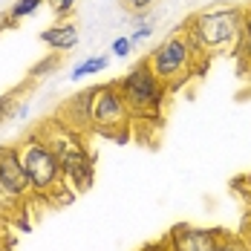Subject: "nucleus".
<instances>
[{
	"instance_id": "3",
	"label": "nucleus",
	"mask_w": 251,
	"mask_h": 251,
	"mask_svg": "<svg viewBox=\"0 0 251 251\" xmlns=\"http://www.w3.org/2000/svg\"><path fill=\"white\" fill-rule=\"evenodd\" d=\"M130 107L125 104L116 81L113 84H101L96 104H93V130L104 133L110 139H116L119 145H127L130 139Z\"/></svg>"
},
{
	"instance_id": "21",
	"label": "nucleus",
	"mask_w": 251,
	"mask_h": 251,
	"mask_svg": "<svg viewBox=\"0 0 251 251\" xmlns=\"http://www.w3.org/2000/svg\"><path fill=\"white\" fill-rule=\"evenodd\" d=\"M26 113H29V104H18L12 116H15V119H26Z\"/></svg>"
},
{
	"instance_id": "20",
	"label": "nucleus",
	"mask_w": 251,
	"mask_h": 251,
	"mask_svg": "<svg viewBox=\"0 0 251 251\" xmlns=\"http://www.w3.org/2000/svg\"><path fill=\"white\" fill-rule=\"evenodd\" d=\"M243 35H246V44H249V50H251V12L243 15Z\"/></svg>"
},
{
	"instance_id": "17",
	"label": "nucleus",
	"mask_w": 251,
	"mask_h": 251,
	"mask_svg": "<svg viewBox=\"0 0 251 251\" xmlns=\"http://www.w3.org/2000/svg\"><path fill=\"white\" fill-rule=\"evenodd\" d=\"M50 3H52V9H55L58 18H64V15H70L75 9V0H50Z\"/></svg>"
},
{
	"instance_id": "7",
	"label": "nucleus",
	"mask_w": 251,
	"mask_h": 251,
	"mask_svg": "<svg viewBox=\"0 0 251 251\" xmlns=\"http://www.w3.org/2000/svg\"><path fill=\"white\" fill-rule=\"evenodd\" d=\"M96 96H99V87H90V90L75 93L73 99H67L61 104V110H58L55 119H61L67 127H73L78 133L93 130V104H96Z\"/></svg>"
},
{
	"instance_id": "15",
	"label": "nucleus",
	"mask_w": 251,
	"mask_h": 251,
	"mask_svg": "<svg viewBox=\"0 0 251 251\" xmlns=\"http://www.w3.org/2000/svg\"><path fill=\"white\" fill-rule=\"evenodd\" d=\"M130 50H133V41H130V38H116V41H113V55H116V58H127Z\"/></svg>"
},
{
	"instance_id": "24",
	"label": "nucleus",
	"mask_w": 251,
	"mask_h": 251,
	"mask_svg": "<svg viewBox=\"0 0 251 251\" xmlns=\"http://www.w3.org/2000/svg\"><path fill=\"white\" fill-rule=\"evenodd\" d=\"M0 251H6V249H3V246H0Z\"/></svg>"
},
{
	"instance_id": "16",
	"label": "nucleus",
	"mask_w": 251,
	"mask_h": 251,
	"mask_svg": "<svg viewBox=\"0 0 251 251\" xmlns=\"http://www.w3.org/2000/svg\"><path fill=\"white\" fill-rule=\"evenodd\" d=\"M15 93H18V90L6 93V96L0 99V119H3V116H12V113H15Z\"/></svg>"
},
{
	"instance_id": "6",
	"label": "nucleus",
	"mask_w": 251,
	"mask_h": 251,
	"mask_svg": "<svg viewBox=\"0 0 251 251\" xmlns=\"http://www.w3.org/2000/svg\"><path fill=\"white\" fill-rule=\"evenodd\" d=\"M148 64H151L153 75L159 78L162 84L176 81V78L188 70V64H191V44H188V38H182V35L168 38L165 44H159L153 50Z\"/></svg>"
},
{
	"instance_id": "19",
	"label": "nucleus",
	"mask_w": 251,
	"mask_h": 251,
	"mask_svg": "<svg viewBox=\"0 0 251 251\" xmlns=\"http://www.w3.org/2000/svg\"><path fill=\"white\" fill-rule=\"evenodd\" d=\"M153 29L151 26H142V29H136V32H133V35H130V41H133V47H136V44H139V41H145V38H148V35H151Z\"/></svg>"
},
{
	"instance_id": "18",
	"label": "nucleus",
	"mask_w": 251,
	"mask_h": 251,
	"mask_svg": "<svg viewBox=\"0 0 251 251\" xmlns=\"http://www.w3.org/2000/svg\"><path fill=\"white\" fill-rule=\"evenodd\" d=\"M127 9H133V12H145V9H151L153 0H125Z\"/></svg>"
},
{
	"instance_id": "5",
	"label": "nucleus",
	"mask_w": 251,
	"mask_h": 251,
	"mask_svg": "<svg viewBox=\"0 0 251 251\" xmlns=\"http://www.w3.org/2000/svg\"><path fill=\"white\" fill-rule=\"evenodd\" d=\"M243 35V15L237 9H220V12H205L191 26V38L197 47L211 50H226L228 44H237Z\"/></svg>"
},
{
	"instance_id": "25",
	"label": "nucleus",
	"mask_w": 251,
	"mask_h": 251,
	"mask_svg": "<svg viewBox=\"0 0 251 251\" xmlns=\"http://www.w3.org/2000/svg\"><path fill=\"white\" fill-rule=\"evenodd\" d=\"M168 251H171V249H168Z\"/></svg>"
},
{
	"instance_id": "4",
	"label": "nucleus",
	"mask_w": 251,
	"mask_h": 251,
	"mask_svg": "<svg viewBox=\"0 0 251 251\" xmlns=\"http://www.w3.org/2000/svg\"><path fill=\"white\" fill-rule=\"evenodd\" d=\"M116 87H119V93H122V99H125L133 116L136 113L139 116H153L162 107V99H165V87L153 75L148 61L139 64L136 70H130L122 81H116Z\"/></svg>"
},
{
	"instance_id": "14",
	"label": "nucleus",
	"mask_w": 251,
	"mask_h": 251,
	"mask_svg": "<svg viewBox=\"0 0 251 251\" xmlns=\"http://www.w3.org/2000/svg\"><path fill=\"white\" fill-rule=\"evenodd\" d=\"M58 64H61V58H58V52H55V55H47L44 61H38V64H35L32 70H29V81H38V78H47V75L52 73V70L58 67Z\"/></svg>"
},
{
	"instance_id": "23",
	"label": "nucleus",
	"mask_w": 251,
	"mask_h": 251,
	"mask_svg": "<svg viewBox=\"0 0 251 251\" xmlns=\"http://www.w3.org/2000/svg\"><path fill=\"white\" fill-rule=\"evenodd\" d=\"M0 223H6V220H3V214H0Z\"/></svg>"
},
{
	"instance_id": "9",
	"label": "nucleus",
	"mask_w": 251,
	"mask_h": 251,
	"mask_svg": "<svg viewBox=\"0 0 251 251\" xmlns=\"http://www.w3.org/2000/svg\"><path fill=\"white\" fill-rule=\"evenodd\" d=\"M0 182L6 188H12L15 194H21V197H29L32 194V182L26 176V168H24V162H21L18 145H3L0 148Z\"/></svg>"
},
{
	"instance_id": "12",
	"label": "nucleus",
	"mask_w": 251,
	"mask_h": 251,
	"mask_svg": "<svg viewBox=\"0 0 251 251\" xmlns=\"http://www.w3.org/2000/svg\"><path fill=\"white\" fill-rule=\"evenodd\" d=\"M41 3L44 0H18L12 9H9V21H21V18H29V15H35L38 9H41Z\"/></svg>"
},
{
	"instance_id": "1",
	"label": "nucleus",
	"mask_w": 251,
	"mask_h": 251,
	"mask_svg": "<svg viewBox=\"0 0 251 251\" xmlns=\"http://www.w3.org/2000/svg\"><path fill=\"white\" fill-rule=\"evenodd\" d=\"M38 136L50 145V151L55 153L64 179H70L75 185V191H87L93 185V156L87 153V148L78 139V130L67 127L61 119H52L38 130Z\"/></svg>"
},
{
	"instance_id": "22",
	"label": "nucleus",
	"mask_w": 251,
	"mask_h": 251,
	"mask_svg": "<svg viewBox=\"0 0 251 251\" xmlns=\"http://www.w3.org/2000/svg\"><path fill=\"white\" fill-rule=\"evenodd\" d=\"M246 243H249V251H251V234H246Z\"/></svg>"
},
{
	"instance_id": "11",
	"label": "nucleus",
	"mask_w": 251,
	"mask_h": 251,
	"mask_svg": "<svg viewBox=\"0 0 251 251\" xmlns=\"http://www.w3.org/2000/svg\"><path fill=\"white\" fill-rule=\"evenodd\" d=\"M107 67H110L107 55H93V58H84L81 64H75V67H73V73H70V78H73V81H81V78L96 75V73L107 70Z\"/></svg>"
},
{
	"instance_id": "2",
	"label": "nucleus",
	"mask_w": 251,
	"mask_h": 251,
	"mask_svg": "<svg viewBox=\"0 0 251 251\" xmlns=\"http://www.w3.org/2000/svg\"><path fill=\"white\" fill-rule=\"evenodd\" d=\"M18 153H21V162L26 168V176L32 182V194L50 197L55 188H61V179H64L61 165H58L55 153L50 151V145L38 133H29L18 145Z\"/></svg>"
},
{
	"instance_id": "8",
	"label": "nucleus",
	"mask_w": 251,
	"mask_h": 251,
	"mask_svg": "<svg viewBox=\"0 0 251 251\" xmlns=\"http://www.w3.org/2000/svg\"><path fill=\"white\" fill-rule=\"evenodd\" d=\"M220 228H197V226H176L168 237L171 251H217Z\"/></svg>"
},
{
	"instance_id": "10",
	"label": "nucleus",
	"mask_w": 251,
	"mask_h": 251,
	"mask_svg": "<svg viewBox=\"0 0 251 251\" xmlns=\"http://www.w3.org/2000/svg\"><path fill=\"white\" fill-rule=\"evenodd\" d=\"M41 41L52 52H70L78 47V29H75V24H55L41 32Z\"/></svg>"
},
{
	"instance_id": "13",
	"label": "nucleus",
	"mask_w": 251,
	"mask_h": 251,
	"mask_svg": "<svg viewBox=\"0 0 251 251\" xmlns=\"http://www.w3.org/2000/svg\"><path fill=\"white\" fill-rule=\"evenodd\" d=\"M217 251H249V243H246V237H234V234L220 231V237H217Z\"/></svg>"
}]
</instances>
